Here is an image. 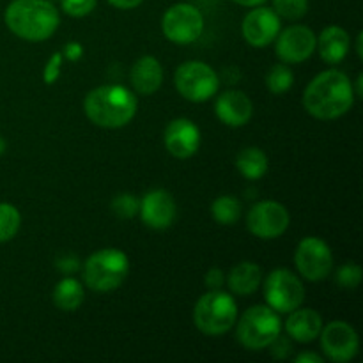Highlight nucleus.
<instances>
[{"instance_id":"34","label":"nucleus","mask_w":363,"mask_h":363,"mask_svg":"<svg viewBox=\"0 0 363 363\" xmlns=\"http://www.w3.org/2000/svg\"><path fill=\"white\" fill-rule=\"evenodd\" d=\"M269 347H272V354H273V357L280 358V360H282V358H286L287 354H289V351H291L289 340L284 339L282 333H280V335L277 337V339L273 340L272 344H269Z\"/></svg>"},{"instance_id":"29","label":"nucleus","mask_w":363,"mask_h":363,"mask_svg":"<svg viewBox=\"0 0 363 363\" xmlns=\"http://www.w3.org/2000/svg\"><path fill=\"white\" fill-rule=\"evenodd\" d=\"M363 279V272L360 264L357 262H346V264L339 266L335 272V280L340 287L344 289H353V287L360 286Z\"/></svg>"},{"instance_id":"17","label":"nucleus","mask_w":363,"mask_h":363,"mask_svg":"<svg viewBox=\"0 0 363 363\" xmlns=\"http://www.w3.org/2000/svg\"><path fill=\"white\" fill-rule=\"evenodd\" d=\"M215 113L225 126L241 128L250 123L254 105L243 91H225L216 98Z\"/></svg>"},{"instance_id":"36","label":"nucleus","mask_w":363,"mask_h":363,"mask_svg":"<svg viewBox=\"0 0 363 363\" xmlns=\"http://www.w3.org/2000/svg\"><path fill=\"white\" fill-rule=\"evenodd\" d=\"M144 2V0H108L110 6L117 7V9H135V7H138L140 4Z\"/></svg>"},{"instance_id":"14","label":"nucleus","mask_w":363,"mask_h":363,"mask_svg":"<svg viewBox=\"0 0 363 363\" xmlns=\"http://www.w3.org/2000/svg\"><path fill=\"white\" fill-rule=\"evenodd\" d=\"M280 27H282L280 16L275 11L264 6H257L248 11L247 16L243 18L241 34L250 46L262 48V46H268L275 41Z\"/></svg>"},{"instance_id":"25","label":"nucleus","mask_w":363,"mask_h":363,"mask_svg":"<svg viewBox=\"0 0 363 363\" xmlns=\"http://www.w3.org/2000/svg\"><path fill=\"white\" fill-rule=\"evenodd\" d=\"M294 84V73L287 64H275L266 74V87L272 94H286Z\"/></svg>"},{"instance_id":"22","label":"nucleus","mask_w":363,"mask_h":363,"mask_svg":"<svg viewBox=\"0 0 363 363\" xmlns=\"http://www.w3.org/2000/svg\"><path fill=\"white\" fill-rule=\"evenodd\" d=\"M84 286L73 277H66L55 286L52 293V300L59 311L73 312L78 311L84 303Z\"/></svg>"},{"instance_id":"38","label":"nucleus","mask_w":363,"mask_h":363,"mask_svg":"<svg viewBox=\"0 0 363 363\" xmlns=\"http://www.w3.org/2000/svg\"><path fill=\"white\" fill-rule=\"evenodd\" d=\"M233 2H236L238 6H243V7H257V6H262L266 0H233Z\"/></svg>"},{"instance_id":"3","label":"nucleus","mask_w":363,"mask_h":363,"mask_svg":"<svg viewBox=\"0 0 363 363\" xmlns=\"http://www.w3.org/2000/svg\"><path fill=\"white\" fill-rule=\"evenodd\" d=\"M4 21L20 39L41 43L55 34L60 16L50 0H13L6 7Z\"/></svg>"},{"instance_id":"23","label":"nucleus","mask_w":363,"mask_h":363,"mask_svg":"<svg viewBox=\"0 0 363 363\" xmlns=\"http://www.w3.org/2000/svg\"><path fill=\"white\" fill-rule=\"evenodd\" d=\"M236 169L247 179L257 181L268 172V156L259 147H245L236 156Z\"/></svg>"},{"instance_id":"32","label":"nucleus","mask_w":363,"mask_h":363,"mask_svg":"<svg viewBox=\"0 0 363 363\" xmlns=\"http://www.w3.org/2000/svg\"><path fill=\"white\" fill-rule=\"evenodd\" d=\"M57 268H59V272H62L64 275H71V273H74L80 269V261H78L74 255L67 254L57 261Z\"/></svg>"},{"instance_id":"11","label":"nucleus","mask_w":363,"mask_h":363,"mask_svg":"<svg viewBox=\"0 0 363 363\" xmlns=\"http://www.w3.org/2000/svg\"><path fill=\"white\" fill-rule=\"evenodd\" d=\"M291 215L277 201H261L247 215V229L259 240H277L289 229Z\"/></svg>"},{"instance_id":"24","label":"nucleus","mask_w":363,"mask_h":363,"mask_svg":"<svg viewBox=\"0 0 363 363\" xmlns=\"http://www.w3.org/2000/svg\"><path fill=\"white\" fill-rule=\"evenodd\" d=\"M211 215L220 225H233L241 216V202L233 195H220L211 204Z\"/></svg>"},{"instance_id":"5","label":"nucleus","mask_w":363,"mask_h":363,"mask_svg":"<svg viewBox=\"0 0 363 363\" xmlns=\"http://www.w3.org/2000/svg\"><path fill=\"white\" fill-rule=\"evenodd\" d=\"M238 305L233 294L211 289L202 294L194 307V323L204 335L220 337L236 326Z\"/></svg>"},{"instance_id":"18","label":"nucleus","mask_w":363,"mask_h":363,"mask_svg":"<svg viewBox=\"0 0 363 363\" xmlns=\"http://www.w3.org/2000/svg\"><path fill=\"white\" fill-rule=\"evenodd\" d=\"M323 330V318L314 308H294L289 312L286 321V332L293 340L300 344L312 342L319 337Z\"/></svg>"},{"instance_id":"33","label":"nucleus","mask_w":363,"mask_h":363,"mask_svg":"<svg viewBox=\"0 0 363 363\" xmlns=\"http://www.w3.org/2000/svg\"><path fill=\"white\" fill-rule=\"evenodd\" d=\"M223 282H225V275H223V272L220 268H211L206 273L204 284L209 289H222Z\"/></svg>"},{"instance_id":"30","label":"nucleus","mask_w":363,"mask_h":363,"mask_svg":"<svg viewBox=\"0 0 363 363\" xmlns=\"http://www.w3.org/2000/svg\"><path fill=\"white\" fill-rule=\"evenodd\" d=\"M98 0H60V7L73 18H84L94 11Z\"/></svg>"},{"instance_id":"12","label":"nucleus","mask_w":363,"mask_h":363,"mask_svg":"<svg viewBox=\"0 0 363 363\" xmlns=\"http://www.w3.org/2000/svg\"><path fill=\"white\" fill-rule=\"evenodd\" d=\"M321 350L328 360L347 363L353 360L360 350L358 333L350 323L332 321L321 330Z\"/></svg>"},{"instance_id":"26","label":"nucleus","mask_w":363,"mask_h":363,"mask_svg":"<svg viewBox=\"0 0 363 363\" xmlns=\"http://www.w3.org/2000/svg\"><path fill=\"white\" fill-rule=\"evenodd\" d=\"M21 227V215L9 202H0V243L11 241Z\"/></svg>"},{"instance_id":"31","label":"nucleus","mask_w":363,"mask_h":363,"mask_svg":"<svg viewBox=\"0 0 363 363\" xmlns=\"http://www.w3.org/2000/svg\"><path fill=\"white\" fill-rule=\"evenodd\" d=\"M62 62H64L62 52H55L52 57H50L48 62H46L45 66V71H43V80H45L46 85H52L59 80L60 71H62Z\"/></svg>"},{"instance_id":"35","label":"nucleus","mask_w":363,"mask_h":363,"mask_svg":"<svg viewBox=\"0 0 363 363\" xmlns=\"http://www.w3.org/2000/svg\"><path fill=\"white\" fill-rule=\"evenodd\" d=\"M62 57L64 59L71 60V62H77L84 57V46L80 45L78 41H69L62 50Z\"/></svg>"},{"instance_id":"9","label":"nucleus","mask_w":363,"mask_h":363,"mask_svg":"<svg viewBox=\"0 0 363 363\" xmlns=\"http://www.w3.org/2000/svg\"><path fill=\"white\" fill-rule=\"evenodd\" d=\"M162 30L176 45H191L204 32V16L194 4H174L163 14Z\"/></svg>"},{"instance_id":"27","label":"nucleus","mask_w":363,"mask_h":363,"mask_svg":"<svg viewBox=\"0 0 363 363\" xmlns=\"http://www.w3.org/2000/svg\"><path fill=\"white\" fill-rule=\"evenodd\" d=\"M273 11L284 20H300L308 13V0H273Z\"/></svg>"},{"instance_id":"41","label":"nucleus","mask_w":363,"mask_h":363,"mask_svg":"<svg viewBox=\"0 0 363 363\" xmlns=\"http://www.w3.org/2000/svg\"><path fill=\"white\" fill-rule=\"evenodd\" d=\"M6 149H7V142L4 140L2 137H0V156H2L4 152H6Z\"/></svg>"},{"instance_id":"4","label":"nucleus","mask_w":363,"mask_h":363,"mask_svg":"<svg viewBox=\"0 0 363 363\" xmlns=\"http://www.w3.org/2000/svg\"><path fill=\"white\" fill-rule=\"evenodd\" d=\"M84 282L94 293L119 289L130 273V259L119 248H101L84 262Z\"/></svg>"},{"instance_id":"10","label":"nucleus","mask_w":363,"mask_h":363,"mask_svg":"<svg viewBox=\"0 0 363 363\" xmlns=\"http://www.w3.org/2000/svg\"><path fill=\"white\" fill-rule=\"evenodd\" d=\"M294 264L307 282H323L333 272V254L321 238L307 236L298 243Z\"/></svg>"},{"instance_id":"16","label":"nucleus","mask_w":363,"mask_h":363,"mask_svg":"<svg viewBox=\"0 0 363 363\" xmlns=\"http://www.w3.org/2000/svg\"><path fill=\"white\" fill-rule=\"evenodd\" d=\"M138 213H140V218L145 225L156 230H163L169 229L176 220L177 206L169 191L163 190V188H156V190L147 191L144 195Z\"/></svg>"},{"instance_id":"39","label":"nucleus","mask_w":363,"mask_h":363,"mask_svg":"<svg viewBox=\"0 0 363 363\" xmlns=\"http://www.w3.org/2000/svg\"><path fill=\"white\" fill-rule=\"evenodd\" d=\"M363 74L360 73L358 74V78H357V87H353V91H354V98H362L363 96Z\"/></svg>"},{"instance_id":"7","label":"nucleus","mask_w":363,"mask_h":363,"mask_svg":"<svg viewBox=\"0 0 363 363\" xmlns=\"http://www.w3.org/2000/svg\"><path fill=\"white\" fill-rule=\"evenodd\" d=\"M174 85L188 101L204 103L218 94L220 77L202 60H186L174 73Z\"/></svg>"},{"instance_id":"13","label":"nucleus","mask_w":363,"mask_h":363,"mask_svg":"<svg viewBox=\"0 0 363 363\" xmlns=\"http://www.w3.org/2000/svg\"><path fill=\"white\" fill-rule=\"evenodd\" d=\"M318 35L305 25H291L275 38V53L284 64H301L315 52Z\"/></svg>"},{"instance_id":"28","label":"nucleus","mask_w":363,"mask_h":363,"mask_svg":"<svg viewBox=\"0 0 363 363\" xmlns=\"http://www.w3.org/2000/svg\"><path fill=\"white\" fill-rule=\"evenodd\" d=\"M140 201L133 194H119L112 201V211L117 218L131 220L138 215Z\"/></svg>"},{"instance_id":"37","label":"nucleus","mask_w":363,"mask_h":363,"mask_svg":"<svg viewBox=\"0 0 363 363\" xmlns=\"http://www.w3.org/2000/svg\"><path fill=\"white\" fill-rule=\"evenodd\" d=\"M296 363H323L325 358L318 353H300L296 358H294Z\"/></svg>"},{"instance_id":"40","label":"nucleus","mask_w":363,"mask_h":363,"mask_svg":"<svg viewBox=\"0 0 363 363\" xmlns=\"http://www.w3.org/2000/svg\"><path fill=\"white\" fill-rule=\"evenodd\" d=\"M362 41H363V34H362V32H358V35H357V55H358V59H363Z\"/></svg>"},{"instance_id":"19","label":"nucleus","mask_w":363,"mask_h":363,"mask_svg":"<svg viewBox=\"0 0 363 363\" xmlns=\"http://www.w3.org/2000/svg\"><path fill=\"white\" fill-rule=\"evenodd\" d=\"M131 85L142 96H151L162 87L163 66L156 57L144 55L133 64L130 73Z\"/></svg>"},{"instance_id":"15","label":"nucleus","mask_w":363,"mask_h":363,"mask_svg":"<svg viewBox=\"0 0 363 363\" xmlns=\"http://www.w3.org/2000/svg\"><path fill=\"white\" fill-rule=\"evenodd\" d=\"M163 142H165L167 151L174 158H191L201 147V130L194 121L179 117V119H174L167 124Z\"/></svg>"},{"instance_id":"1","label":"nucleus","mask_w":363,"mask_h":363,"mask_svg":"<svg viewBox=\"0 0 363 363\" xmlns=\"http://www.w3.org/2000/svg\"><path fill=\"white\" fill-rule=\"evenodd\" d=\"M301 101L303 108L315 119H339L353 108V84L342 71L326 69L312 78L305 89Z\"/></svg>"},{"instance_id":"2","label":"nucleus","mask_w":363,"mask_h":363,"mask_svg":"<svg viewBox=\"0 0 363 363\" xmlns=\"http://www.w3.org/2000/svg\"><path fill=\"white\" fill-rule=\"evenodd\" d=\"M138 99L133 91L124 85H99L87 92L84 112L92 124L106 130H117L133 121L137 116Z\"/></svg>"},{"instance_id":"6","label":"nucleus","mask_w":363,"mask_h":363,"mask_svg":"<svg viewBox=\"0 0 363 363\" xmlns=\"http://www.w3.org/2000/svg\"><path fill=\"white\" fill-rule=\"evenodd\" d=\"M282 333V319L279 312L268 305H254L240 318L236 339L245 350L261 351Z\"/></svg>"},{"instance_id":"21","label":"nucleus","mask_w":363,"mask_h":363,"mask_svg":"<svg viewBox=\"0 0 363 363\" xmlns=\"http://www.w3.org/2000/svg\"><path fill=\"white\" fill-rule=\"evenodd\" d=\"M227 284H229L230 293L236 296H250V294L257 293L262 284L261 266L250 261L240 262L230 269Z\"/></svg>"},{"instance_id":"8","label":"nucleus","mask_w":363,"mask_h":363,"mask_svg":"<svg viewBox=\"0 0 363 363\" xmlns=\"http://www.w3.org/2000/svg\"><path fill=\"white\" fill-rule=\"evenodd\" d=\"M264 300L279 314H289L305 301V286L289 269H273L264 280Z\"/></svg>"},{"instance_id":"20","label":"nucleus","mask_w":363,"mask_h":363,"mask_svg":"<svg viewBox=\"0 0 363 363\" xmlns=\"http://www.w3.org/2000/svg\"><path fill=\"white\" fill-rule=\"evenodd\" d=\"M350 34L339 25H330V27L323 28L321 34L318 35V43H315L319 57L330 66L342 62L350 52Z\"/></svg>"}]
</instances>
